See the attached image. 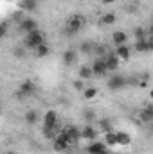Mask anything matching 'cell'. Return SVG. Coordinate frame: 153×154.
<instances>
[{
    "instance_id": "484cf974",
    "label": "cell",
    "mask_w": 153,
    "mask_h": 154,
    "mask_svg": "<svg viewBox=\"0 0 153 154\" xmlns=\"http://www.w3.org/2000/svg\"><path fill=\"white\" fill-rule=\"evenodd\" d=\"M77 75H79V79L81 81H85V79H92V70H90V66H86V65H83L79 70H77Z\"/></svg>"
},
{
    "instance_id": "83f0119b",
    "label": "cell",
    "mask_w": 153,
    "mask_h": 154,
    "mask_svg": "<svg viewBox=\"0 0 153 154\" xmlns=\"http://www.w3.org/2000/svg\"><path fill=\"white\" fill-rule=\"evenodd\" d=\"M92 52H94V54H97V57H105L110 50H108V47H106V45H94Z\"/></svg>"
},
{
    "instance_id": "277c9868",
    "label": "cell",
    "mask_w": 153,
    "mask_h": 154,
    "mask_svg": "<svg viewBox=\"0 0 153 154\" xmlns=\"http://www.w3.org/2000/svg\"><path fill=\"white\" fill-rule=\"evenodd\" d=\"M108 88L112 90V91H119V90H122L126 84H128V79L124 75H121V74H115V75H110L108 77Z\"/></svg>"
},
{
    "instance_id": "e0dca14e",
    "label": "cell",
    "mask_w": 153,
    "mask_h": 154,
    "mask_svg": "<svg viewBox=\"0 0 153 154\" xmlns=\"http://www.w3.org/2000/svg\"><path fill=\"white\" fill-rule=\"evenodd\" d=\"M112 41H114V45H126V41H128V34L124 32V31H115L114 34H112Z\"/></svg>"
},
{
    "instance_id": "7a4b0ae2",
    "label": "cell",
    "mask_w": 153,
    "mask_h": 154,
    "mask_svg": "<svg viewBox=\"0 0 153 154\" xmlns=\"http://www.w3.org/2000/svg\"><path fill=\"white\" fill-rule=\"evenodd\" d=\"M45 41V36H43V32L41 31H33V32H29V34H25V38H24V47L25 48H31V50H34L38 45H41Z\"/></svg>"
},
{
    "instance_id": "ac0fdd59",
    "label": "cell",
    "mask_w": 153,
    "mask_h": 154,
    "mask_svg": "<svg viewBox=\"0 0 153 154\" xmlns=\"http://www.w3.org/2000/svg\"><path fill=\"white\" fill-rule=\"evenodd\" d=\"M103 134H105V145H106L108 149L117 145V138H115V131L114 129H110V131H106V133H103Z\"/></svg>"
},
{
    "instance_id": "836d02e7",
    "label": "cell",
    "mask_w": 153,
    "mask_h": 154,
    "mask_svg": "<svg viewBox=\"0 0 153 154\" xmlns=\"http://www.w3.org/2000/svg\"><path fill=\"white\" fill-rule=\"evenodd\" d=\"M103 2H106V4H112V2H115V0H103Z\"/></svg>"
},
{
    "instance_id": "f546056e",
    "label": "cell",
    "mask_w": 153,
    "mask_h": 154,
    "mask_svg": "<svg viewBox=\"0 0 153 154\" xmlns=\"http://www.w3.org/2000/svg\"><path fill=\"white\" fill-rule=\"evenodd\" d=\"M92 48H94V43H92V41H83V43L79 45V50H81L83 54H90Z\"/></svg>"
},
{
    "instance_id": "5bb4252c",
    "label": "cell",
    "mask_w": 153,
    "mask_h": 154,
    "mask_svg": "<svg viewBox=\"0 0 153 154\" xmlns=\"http://www.w3.org/2000/svg\"><path fill=\"white\" fill-rule=\"evenodd\" d=\"M24 120L27 125H36L40 120H41V115H40L38 109H29L25 115H24Z\"/></svg>"
},
{
    "instance_id": "7c38bea8",
    "label": "cell",
    "mask_w": 153,
    "mask_h": 154,
    "mask_svg": "<svg viewBox=\"0 0 153 154\" xmlns=\"http://www.w3.org/2000/svg\"><path fill=\"white\" fill-rule=\"evenodd\" d=\"M133 48H135V52H139V54H146V52H150V50L153 48L151 38H146V39H139V41H135Z\"/></svg>"
},
{
    "instance_id": "603a6c76",
    "label": "cell",
    "mask_w": 153,
    "mask_h": 154,
    "mask_svg": "<svg viewBox=\"0 0 153 154\" xmlns=\"http://www.w3.org/2000/svg\"><path fill=\"white\" fill-rule=\"evenodd\" d=\"M141 120L146 122V124H150V122L153 120V108L151 106H146V108L141 111Z\"/></svg>"
},
{
    "instance_id": "8fae6325",
    "label": "cell",
    "mask_w": 153,
    "mask_h": 154,
    "mask_svg": "<svg viewBox=\"0 0 153 154\" xmlns=\"http://www.w3.org/2000/svg\"><path fill=\"white\" fill-rule=\"evenodd\" d=\"M79 131H81V140H88V142H92V140H96V138H97V129H96L92 124L83 125Z\"/></svg>"
},
{
    "instance_id": "ba28073f",
    "label": "cell",
    "mask_w": 153,
    "mask_h": 154,
    "mask_svg": "<svg viewBox=\"0 0 153 154\" xmlns=\"http://www.w3.org/2000/svg\"><path fill=\"white\" fill-rule=\"evenodd\" d=\"M61 131L69 136L70 143H77V142L81 140V131H79V127H77V125H65Z\"/></svg>"
},
{
    "instance_id": "d6986e66",
    "label": "cell",
    "mask_w": 153,
    "mask_h": 154,
    "mask_svg": "<svg viewBox=\"0 0 153 154\" xmlns=\"http://www.w3.org/2000/svg\"><path fill=\"white\" fill-rule=\"evenodd\" d=\"M49 52H50V48H49V45H47L45 41L34 48V56H36L38 59H41V57H47V56H49Z\"/></svg>"
},
{
    "instance_id": "d4e9b609",
    "label": "cell",
    "mask_w": 153,
    "mask_h": 154,
    "mask_svg": "<svg viewBox=\"0 0 153 154\" xmlns=\"http://www.w3.org/2000/svg\"><path fill=\"white\" fill-rule=\"evenodd\" d=\"M81 93H83V97H85L86 100H94V99L97 97V88H94V86H88V88H85Z\"/></svg>"
},
{
    "instance_id": "e575fe53",
    "label": "cell",
    "mask_w": 153,
    "mask_h": 154,
    "mask_svg": "<svg viewBox=\"0 0 153 154\" xmlns=\"http://www.w3.org/2000/svg\"><path fill=\"white\" fill-rule=\"evenodd\" d=\"M7 154H16L15 151H7Z\"/></svg>"
},
{
    "instance_id": "3957f363",
    "label": "cell",
    "mask_w": 153,
    "mask_h": 154,
    "mask_svg": "<svg viewBox=\"0 0 153 154\" xmlns=\"http://www.w3.org/2000/svg\"><path fill=\"white\" fill-rule=\"evenodd\" d=\"M41 122H43L45 127H54V129L60 131V116H58V113L54 109L45 111V115L41 116Z\"/></svg>"
},
{
    "instance_id": "5b68a950",
    "label": "cell",
    "mask_w": 153,
    "mask_h": 154,
    "mask_svg": "<svg viewBox=\"0 0 153 154\" xmlns=\"http://www.w3.org/2000/svg\"><path fill=\"white\" fill-rule=\"evenodd\" d=\"M36 93V84L33 82V81H24L22 84H20V88H18V97L20 99H27V97H33Z\"/></svg>"
},
{
    "instance_id": "52a82bcc",
    "label": "cell",
    "mask_w": 153,
    "mask_h": 154,
    "mask_svg": "<svg viewBox=\"0 0 153 154\" xmlns=\"http://www.w3.org/2000/svg\"><path fill=\"white\" fill-rule=\"evenodd\" d=\"M86 152H88V154H108V152H110V149L105 145V142L92 140V142L86 145Z\"/></svg>"
},
{
    "instance_id": "f1b7e54d",
    "label": "cell",
    "mask_w": 153,
    "mask_h": 154,
    "mask_svg": "<svg viewBox=\"0 0 153 154\" xmlns=\"http://www.w3.org/2000/svg\"><path fill=\"white\" fill-rule=\"evenodd\" d=\"M96 122H97V125H99V129H101L103 133H106V131L112 129V124H110L108 118H101V120H96Z\"/></svg>"
},
{
    "instance_id": "4fadbf2b",
    "label": "cell",
    "mask_w": 153,
    "mask_h": 154,
    "mask_svg": "<svg viewBox=\"0 0 153 154\" xmlns=\"http://www.w3.org/2000/svg\"><path fill=\"white\" fill-rule=\"evenodd\" d=\"M115 56L119 57V61H128L132 56V48L128 45H117L115 47Z\"/></svg>"
},
{
    "instance_id": "9c48e42d",
    "label": "cell",
    "mask_w": 153,
    "mask_h": 154,
    "mask_svg": "<svg viewBox=\"0 0 153 154\" xmlns=\"http://www.w3.org/2000/svg\"><path fill=\"white\" fill-rule=\"evenodd\" d=\"M103 59H105V65H106V70H108V72H115V70L119 68V65H121V61H119V57L115 56V52H108Z\"/></svg>"
},
{
    "instance_id": "d6a6232c",
    "label": "cell",
    "mask_w": 153,
    "mask_h": 154,
    "mask_svg": "<svg viewBox=\"0 0 153 154\" xmlns=\"http://www.w3.org/2000/svg\"><path fill=\"white\" fill-rule=\"evenodd\" d=\"M5 34H7V25L5 23H0V39L5 38Z\"/></svg>"
},
{
    "instance_id": "ffe728a7",
    "label": "cell",
    "mask_w": 153,
    "mask_h": 154,
    "mask_svg": "<svg viewBox=\"0 0 153 154\" xmlns=\"http://www.w3.org/2000/svg\"><path fill=\"white\" fill-rule=\"evenodd\" d=\"M133 34H135V39L139 41V39H146V38H151V31L148 29H144V27H137L135 31H133Z\"/></svg>"
},
{
    "instance_id": "2e32d148",
    "label": "cell",
    "mask_w": 153,
    "mask_h": 154,
    "mask_svg": "<svg viewBox=\"0 0 153 154\" xmlns=\"http://www.w3.org/2000/svg\"><path fill=\"white\" fill-rule=\"evenodd\" d=\"M76 61H77V52L74 48H67V50L63 52V63H65L67 66H72Z\"/></svg>"
},
{
    "instance_id": "cb8c5ba5",
    "label": "cell",
    "mask_w": 153,
    "mask_h": 154,
    "mask_svg": "<svg viewBox=\"0 0 153 154\" xmlns=\"http://www.w3.org/2000/svg\"><path fill=\"white\" fill-rule=\"evenodd\" d=\"M83 120H85L86 124H92V122H96V120H97L96 109H90V108H86V109L83 111Z\"/></svg>"
},
{
    "instance_id": "7402d4cb",
    "label": "cell",
    "mask_w": 153,
    "mask_h": 154,
    "mask_svg": "<svg viewBox=\"0 0 153 154\" xmlns=\"http://www.w3.org/2000/svg\"><path fill=\"white\" fill-rule=\"evenodd\" d=\"M41 134H43L45 140H50V142H52V140L56 138V134H58V129H54V127H45V125H43Z\"/></svg>"
},
{
    "instance_id": "8992f818",
    "label": "cell",
    "mask_w": 153,
    "mask_h": 154,
    "mask_svg": "<svg viewBox=\"0 0 153 154\" xmlns=\"http://www.w3.org/2000/svg\"><path fill=\"white\" fill-rule=\"evenodd\" d=\"M90 70H92V75L94 77H105L108 74L106 70V65H105V59L103 57H96L94 63L90 65Z\"/></svg>"
},
{
    "instance_id": "44dd1931",
    "label": "cell",
    "mask_w": 153,
    "mask_h": 154,
    "mask_svg": "<svg viewBox=\"0 0 153 154\" xmlns=\"http://www.w3.org/2000/svg\"><path fill=\"white\" fill-rule=\"evenodd\" d=\"M20 9H24V11H34L36 9V5H38V0H20Z\"/></svg>"
},
{
    "instance_id": "1f68e13d",
    "label": "cell",
    "mask_w": 153,
    "mask_h": 154,
    "mask_svg": "<svg viewBox=\"0 0 153 154\" xmlns=\"http://www.w3.org/2000/svg\"><path fill=\"white\" fill-rule=\"evenodd\" d=\"M74 88H76L77 91H83V90H85V82H83L81 79H77L76 82H74Z\"/></svg>"
},
{
    "instance_id": "6da1fadb",
    "label": "cell",
    "mask_w": 153,
    "mask_h": 154,
    "mask_svg": "<svg viewBox=\"0 0 153 154\" xmlns=\"http://www.w3.org/2000/svg\"><path fill=\"white\" fill-rule=\"evenodd\" d=\"M83 27H85V18L81 14H72L65 22V32H67V36H76L77 32H81Z\"/></svg>"
},
{
    "instance_id": "9a60e30c",
    "label": "cell",
    "mask_w": 153,
    "mask_h": 154,
    "mask_svg": "<svg viewBox=\"0 0 153 154\" xmlns=\"http://www.w3.org/2000/svg\"><path fill=\"white\" fill-rule=\"evenodd\" d=\"M115 138H117V145L121 147H128L132 143V136L126 131H115Z\"/></svg>"
},
{
    "instance_id": "4dcf8cb0",
    "label": "cell",
    "mask_w": 153,
    "mask_h": 154,
    "mask_svg": "<svg viewBox=\"0 0 153 154\" xmlns=\"http://www.w3.org/2000/svg\"><path fill=\"white\" fill-rule=\"evenodd\" d=\"M13 54H15V57H18V59H24L27 52H25V48H24V47H16V48L13 50Z\"/></svg>"
},
{
    "instance_id": "30bf717a",
    "label": "cell",
    "mask_w": 153,
    "mask_h": 154,
    "mask_svg": "<svg viewBox=\"0 0 153 154\" xmlns=\"http://www.w3.org/2000/svg\"><path fill=\"white\" fill-rule=\"evenodd\" d=\"M20 31H22L24 34H29V32H33V31H38V22H36L34 18H24V20L20 22Z\"/></svg>"
},
{
    "instance_id": "4316f807",
    "label": "cell",
    "mask_w": 153,
    "mask_h": 154,
    "mask_svg": "<svg viewBox=\"0 0 153 154\" xmlns=\"http://www.w3.org/2000/svg\"><path fill=\"white\" fill-rule=\"evenodd\" d=\"M115 20H117L115 13H105V14L101 16V23H103V25H114Z\"/></svg>"
}]
</instances>
